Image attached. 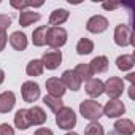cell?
<instances>
[{
	"instance_id": "9",
	"label": "cell",
	"mask_w": 135,
	"mask_h": 135,
	"mask_svg": "<svg viewBox=\"0 0 135 135\" xmlns=\"http://www.w3.org/2000/svg\"><path fill=\"white\" fill-rule=\"evenodd\" d=\"M102 108H103V114L108 118H119L126 113V107L119 99L118 100H108L107 105Z\"/></svg>"
},
{
	"instance_id": "10",
	"label": "cell",
	"mask_w": 135,
	"mask_h": 135,
	"mask_svg": "<svg viewBox=\"0 0 135 135\" xmlns=\"http://www.w3.org/2000/svg\"><path fill=\"white\" fill-rule=\"evenodd\" d=\"M62 84L65 86V89H72V91H78L81 88V80L80 76L75 73V70H65L62 73V78H60Z\"/></svg>"
},
{
	"instance_id": "15",
	"label": "cell",
	"mask_w": 135,
	"mask_h": 135,
	"mask_svg": "<svg viewBox=\"0 0 135 135\" xmlns=\"http://www.w3.org/2000/svg\"><path fill=\"white\" fill-rule=\"evenodd\" d=\"M89 69L92 72V75L95 73H103L108 70V59L105 56H97L89 62Z\"/></svg>"
},
{
	"instance_id": "25",
	"label": "cell",
	"mask_w": 135,
	"mask_h": 135,
	"mask_svg": "<svg viewBox=\"0 0 135 135\" xmlns=\"http://www.w3.org/2000/svg\"><path fill=\"white\" fill-rule=\"evenodd\" d=\"M46 30H48L46 26H40V27H37V29L32 32V43H33L35 46H43V45H45Z\"/></svg>"
},
{
	"instance_id": "22",
	"label": "cell",
	"mask_w": 135,
	"mask_h": 135,
	"mask_svg": "<svg viewBox=\"0 0 135 135\" xmlns=\"http://www.w3.org/2000/svg\"><path fill=\"white\" fill-rule=\"evenodd\" d=\"M135 60H133V56L132 54H122L116 59V67L121 70V72H127L130 70L132 67H133Z\"/></svg>"
},
{
	"instance_id": "18",
	"label": "cell",
	"mask_w": 135,
	"mask_h": 135,
	"mask_svg": "<svg viewBox=\"0 0 135 135\" xmlns=\"http://www.w3.org/2000/svg\"><path fill=\"white\" fill-rule=\"evenodd\" d=\"M40 18H41L40 13L32 11V10H24V11L19 13V26L21 27H29L30 24L40 21Z\"/></svg>"
},
{
	"instance_id": "13",
	"label": "cell",
	"mask_w": 135,
	"mask_h": 135,
	"mask_svg": "<svg viewBox=\"0 0 135 135\" xmlns=\"http://www.w3.org/2000/svg\"><path fill=\"white\" fill-rule=\"evenodd\" d=\"M16 103V95L11 91H5L0 94V113H8L13 110Z\"/></svg>"
},
{
	"instance_id": "29",
	"label": "cell",
	"mask_w": 135,
	"mask_h": 135,
	"mask_svg": "<svg viewBox=\"0 0 135 135\" xmlns=\"http://www.w3.org/2000/svg\"><path fill=\"white\" fill-rule=\"evenodd\" d=\"M0 135H15V129L8 122H2L0 124Z\"/></svg>"
},
{
	"instance_id": "4",
	"label": "cell",
	"mask_w": 135,
	"mask_h": 135,
	"mask_svg": "<svg viewBox=\"0 0 135 135\" xmlns=\"http://www.w3.org/2000/svg\"><path fill=\"white\" fill-rule=\"evenodd\" d=\"M103 92L111 99V100H118L122 92H124V80L118 78V76H111L107 80V83H103Z\"/></svg>"
},
{
	"instance_id": "30",
	"label": "cell",
	"mask_w": 135,
	"mask_h": 135,
	"mask_svg": "<svg viewBox=\"0 0 135 135\" xmlns=\"http://www.w3.org/2000/svg\"><path fill=\"white\" fill-rule=\"evenodd\" d=\"M7 41H8V37H7V33L0 32V52H2V51L5 49V46H7Z\"/></svg>"
},
{
	"instance_id": "16",
	"label": "cell",
	"mask_w": 135,
	"mask_h": 135,
	"mask_svg": "<svg viewBox=\"0 0 135 135\" xmlns=\"http://www.w3.org/2000/svg\"><path fill=\"white\" fill-rule=\"evenodd\" d=\"M8 38H10V45H11L16 51H24V49L27 48V37H26V33H22L21 30L13 32Z\"/></svg>"
},
{
	"instance_id": "17",
	"label": "cell",
	"mask_w": 135,
	"mask_h": 135,
	"mask_svg": "<svg viewBox=\"0 0 135 135\" xmlns=\"http://www.w3.org/2000/svg\"><path fill=\"white\" fill-rule=\"evenodd\" d=\"M86 92L91 97H99L103 94V81L99 78H91L86 81Z\"/></svg>"
},
{
	"instance_id": "28",
	"label": "cell",
	"mask_w": 135,
	"mask_h": 135,
	"mask_svg": "<svg viewBox=\"0 0 135 135\" xmlns=\"http://www.w3.org/2000/svg\"><path fill=\"white\" fill-rule=\"evenodd\" d=\"M11 26V18L7 15H0V32L7 33V29Z\"/></svg>"
},
{
	"instance_id": "31",
	"label": "cell",
	"mask_w": 135,
	"mask_h": 135,
	"mask_svg": "<svg viewBox=\"0 0 135 135\" xmlns=\"http://www.w3.org/2000/svg\"><path fill=\"white\" fill-rule=\"evenodd\" d=\"M35 135H54V133H52V130H51V129H46V127H40V129H37Z\"/></svg>"
},
{
	"instance_id": "34",
	"label": "cell",
	"mask_w": 135,
	"mask_h": 135,
	"mask_svg": "<svg viewBox=\"0 0 135 135\" xmlns=\"http://www.w3.org/2000/svg\"><path fill=\"white\" fill-rule=\"evenodd\" d=\"M65 135H78V133H76V132H72V130H70V132H67Z\"/></svg>"
},
{
	"instance_id": "5",
	"label": "cell",
	"mask_w": 135,
	"mask_h": 135,
	"mask_svg": "<svg viewBox=\"0 0 135 135\" xmlns=\"http://www.w3.org/2000/svg\"><path fill=\"white\" fill-rule=\"evenodd\" d=\"M114 43L118 46H129L133 45V38H132V30L129 26L126 24H119L114 29Z\"/></svg>"
},
{
	"instance_id": "12",
	"label": "cell",
	"mask_w": 135,
	"mask_h": 135,
	"mask_svg": "<svg viewBox=\"0 0 135 135\" xmlns=\"http://www.w3.org/2000/svg\"><path fill=\"white\" fill-rule=\"evenodd\" d=\"M27 114H29L30 126H41L48 119V116H46V113L43 111L41 107H32L30 110H27Z\"/></svg>"
},
{
	"instance_id": "33",
	"label": "cell",
	"mask_w": 135,
	"mask_h": 135,
	"mask_svg": "<svg viewBox=\"0 0 135 135\" xmlns=\"http://www.w3.org/2000/svg\"><path fill=\"white\" fill-rule=\"evenodd\" d=\"M5 81V72L2 70V69H0V84H2Z\"/></svg>"
},
{
	"instance_id": "21",
	"label": "cell",
	"mask_w": 135,
	"mask_h": 135,
	"mask_svg": "<svg viewBox=\"0 0 135 135\" xmlns=\"http://www.w3.org/2000/svg\"><path fill=\"white\" fill-rule=\"evenodd\" d=\"M43 70H45V67H43V62H41L40 59L30 60V62L27 64V67H26V73H27L29 76H40V75L43 73Z\"/></svg>"
},
{
	"instance_id": "19",
	"label": "cell",
	"mask_w": 135,
	"mask_h": 135,
	"mask_svg": "<svg viewBox=\"0 0 135 135\" xmlns=\"http://www.w3.org/2000/svg\"><path fill=\"white\" fill-rule=\"evenodd\" d=\"M70 13L64 10V8H59V10H54L51 15H49V26L51 27H59L60 24H64L67 19H69Z\"/></svg>"
},
{
	"instance_id": "2",
	"label": "cell",
	"mask_w": 135,
	"mask_h": 135,
	"mask_svg": "<svg viewBox=\"0 0 135 135\" xmlns=\"http://www.w3.org/2000/svg\"><path fill=\"white\" fill-rule=\"evenodd\" d=\"M80 113L84 119L94 122V121L100 119V116L103 114V108L99 102H95L92 99H88V100H83L80 103Z\"/></svg>"
},
{
	"instance_id": "8",
	"label": "cell",
	"mask_w": 135,
	"mask_h": 135,
	"mask_svg": "<svg viewBox=\"0 0 135 135\" xmlns=\"http://www.w3.org/2000/svg\"><path fill=\"white\" fill-rule=\"evenodd\" d=\"M41 62H43V67L48 70H56L57 67L62 64V52L60 51H46L41 57Z\"/></svg>"
},
{
	"instance_id": "32",
	"label": "cell",
	"mask_w": 135,
	"mask_h": 135,
	"mask_svg": "<svg viewBox=\"0 0 135 135\" xmlns=\"http://www.w3.org/2000/svg\"><path fill=\"white\" fill-rule=\"evenodd\" d=\"M105 10H114V8H118L119 7V3H103L102 5Z\"/></svg>"
},
{
	"instance_id": "23",
	"label": "cell",
	"mask_w": 135,
	"mask_h": 135,
	"mask_svg": "<svg viewBox=\"0 0 135 135\" xmlns=\"http://www.w3.org/2000/svg\"><path fill=\"white\" fill-rule=\"evenodd\" d=\"M94 51V43L89 38H80V41L76 43V52L80 56H88Z\"/></svg>"
},
{
	"instance_id": "11",
	"label": "cell",
	"mask_w": 135,
	"mask_h": 135,
	"mask_svg": "<svg viewBox=\"0 0 135 135\" xmlns=\"http://www.w3.org/2000/svg\"><path fill=\"white\" fill-rule=\"evenodd\" d=\"M46 89H48V95H52V97H62L65 94V86L62 84V81L59 78H48L46 80Z\"/></svg>"
},
{
	"instance_id": "6",
	"label": "cell",
	"mask_w": 135,
	"mask_h": 135,
	"mask_svg": "<svg viewBox=\"0 0 135 135\" xmlns=\"http://www.w3.org/2000/svg\"><path fill=\"white\" fill-rule=\"evenodd\" d=\"M21 94H22L24 102L33 103L40 97V86H38V83H35V81H26L21 86Z\"/></svg>"
},
{
	"instance_id": "26",
	"label": "cell",
	"mask_w": 135,
	"mask_h": 135,
	"mask_svg": "<svg viewBox=\"0 0 135 135\" xmlns=\"http://www.w3.org/2000/svg\"><path fill=\"white\" fill-rule=\"evenodd\" d=\"M75 73L80 76L81 81H89L94 76L92 72H91V69H89V64H78L75 67Z\"/></svg>"
},
{
	"instance_id": "3",
	"label": "cell",
	"mask_w": 135,
	"mask_h": 135,
	"mask_svg": "<svg viewBox=\"0 0 135 135\" xmlns=\"http://www.w3.org/2000/svg\"><path fill=\"white\" fill-rule=\"evenodd\" d=\"M56 124L59 126V129L64 130H72L76 126V114L72 108L64 107L62 110H59L56 113Z\"/></svg>"
},
{
	"instance_id": "24",
	"label": "cell",
	"mask_w": 135,
	"mask_h": 135,
	"mask_svg": "<svg viewBox=\"0 0 135 135\" xmlns=\"http://www.w3.org/2000/svg\"><path fill=\"white\" fill-rule=\"evenodd\" d=\"M43 103H45L52 113H57L59 110L64 108V102H62V99H59V97H52V95H45V97H43Z\"/></svg>"
},
{
	"instance_id": "20",
	"label": "cell",
	"mask_w": 135,
	"mask_h": 135,
	"mask_svg": "<svg viewBox=\"0 0 135 135\" xmlns=\"http://www.w3.org/2000/svg\"><path fill=\"white\" fill-rule=\"evenodd\" d=\"M15 126L19 129V130H26L30 127V121H29V114H27V110L21 108L16 111L15 114Z\"/></svg>"
},
{
	"instance_id": "14",
	"label": "cell",
	"mask_w": 135,
	"mask_h": 135,
	"mask_svg": "<svg viewBox=\"0 0 135 135\" xmlns=\"http://www.w3.org/2000/svg\"><path fill=\"white\" fill-rule=\"evenodd\" d=\"M114 132H116L118 135H133V132H135V124H133L130 119L122 118V119L116 121V124H114Z\"/></svg>"
},
{
	"instance_id": "1",
	"label": "cell",
	"mask_w": 135,
	"mask_h": 135,
	"mask_svg": "<svg viewBox=\"0 0 135 135\" xmlns=\"http://www.w3.org/2000/svg\"><path fill=\"white\" fill-rule=\"evenodd\" d=\"M67 38H69V35H67V30L64 27H48L45 45H48L52 49H59L67 43Z\"/></svg>"
},
{
	"instance_id": "27",
	"label": "cell",
	"mask_w": 135,
	"mask_h": 135,
	"mask_svg": "<svg viewBox=\"0 0 135 135\" xmlns=\"http://www.w3.org/2000/svg\"><path fill=\"white\" fill-rule=\"evenodd\" d=\"M84 135H105V130H103V126L99 122V121H94V122H89L84 129Z\"/></svg>"
},
{
	"instance_id": "7",
	"label": "cell",
	"mask_w": 135,
	"mask_h": 135,
	"mask_svg": "<svg viewBox=\"0 0 135 135\" xmlns=\"http://www.w3.org/2000/svg\"><path fill=\"white\" fill-rule=\"evenodd\" d=\"M86 29L91 33H102V32H105L108 29V19L105 16H102V15H95V16L88 19Z\"/></svg>"
}]
</instances>
